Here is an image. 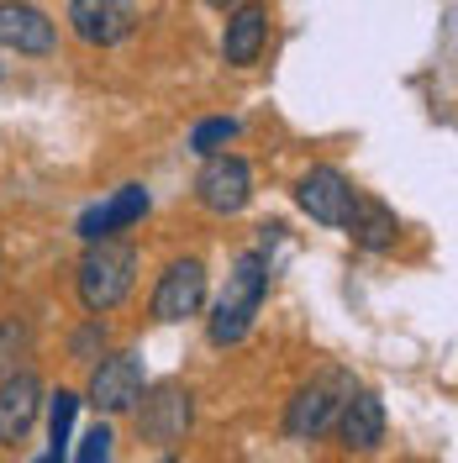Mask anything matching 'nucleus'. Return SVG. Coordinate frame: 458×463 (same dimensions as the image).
I'll use <instances>...</instances> for the list:
<instances>
[{
    "label": "nucleus",
    "mask_w": 458,
    "mask_h": 463,
    "mask_svg": "<svg viewBox=\"0 0 458 463\" xmlns=\"http://www.w3.org/2000/svg\"><path fill=\"white\" fill-rule=\"evenodd\" d=\"M269 259H263V248H248L243 259L232 263L227 274V289L216 295V306H211V321H205V337L216 347H232L243 343L248 332H253L258 311H263V295H269Z\"/></svg>",
    "instance_id": "f257e3e1"
},
{
    "label": "nucleus",
    "mask_w": 458,
    "mask_h": 463,
    "mask_svg": "<svg viewBox=\"0 0 458 463\" xmlns=\"http://www.w3.org/2000/svg\"><path fill=\"white\" fill-rule=\"evenodd\" d=\"M138 285V253L127 242H85V259L74 269V295L85 306V317H111L116 306Z\"/></svg>",
    "instance_id": "f03ea898"
},
{
    "label": "nucleus",
    "mask_w": 458,
    "mask_h": 463,
    "mask_svg": "<svg viewBox=\"0 0 458 463\" xmlns=\"http://www.w3.org/2000/svg\"><path fill=\"white\" fill-rule=\"evenodd\" d=\"M148 390V369H143V353H132V347H116L106 353L95 369H90V384L80 405H95L100 416H127L132 405L143 401Z\"/></svg>",
    "instance_id": "7ed1b4c3"
},
{
    "label": "nucleus",
    "mask_w": 458,
    "mask_h": 463,
    "mask_svg": "<svg viewBox=\"0 0 458 463\" xmlns=\"http://www.w3.org/2000/svg\"><path fill=\"white\" fill-rule=\"evenodd\" d=\"M348 395H353V374H343V369H327V374H316L311 384H301L285 405V437H295V442L321 437L338 421V411H343Z\"/></svg>",
    "instance_id": "20e7f679"
},
{
    "label": "nucleus",
    "mask_w": 458,
    "mask_h": 463,
    "mask_svg": "<svg viewBox=\"0 0 458 463\" xmlns=\"http://www.w3.org/2000/svg\"><path fill=\"white\" fill-rule=\"evenodd\" d=\"M205 289H211V274L201 259H174L158 274L148 311H153V321H190L205 311Z\"/></svg>",
    "instance_id": "39448f33"
},
{
    "label": "nucleus",
    "mask_w": 458,
    "mask_h": 463,
    "mask_svg": "<svg viewBox=\"0 0 458 463\" xmlns=\"http://www.w3.org/2000/svg\"><path fill=\"white\" fill-rule=\"evenodd\" d=\"M132 416H138L143 442L174 448L179 437L190 432V421H196V395L185 384H158V390H143V401L132 405Z\"/></svg>",
    "instance_id": "423d86ee"
},
{
    "label": "nucleus",
    "mask_w": 458,
    "mask_h": 463,
    "mask_svg": "<svg viewBox=\"0 0 458 463\" xmlns=\"http://www.w3.org/2000/svg\"><path fill=\"white\" fill-rule=\"evenodd\" d=\"M196 201L211 216H237L243 205L253 201V169H248V158H237V153L205 158L201 174H196Z\"/></svg>",
    "instance_id": "0eeeda50"
},
{
    "label": "nucleus",
    "mask_w": 458,
    "mask_h": 463,
    "mask_svg": "<svg viewBox=\"0 0 458 463\" xmlns=\"http://www.w3.org/2000/svg\"><path fill=\"white\" fill-rule=\"evenodd\" d=\"M295 205L321 227H343L348 205H353V179L343 169H332V164H316V169L295 179Z\"/></svg>",
    "instance_id": "6e6552de"
},
{
    "label": "nucleus",
    "mask_w": 458,
    "mask_h": 463,
    "mask_svg": "<svg viewBox=\"0 0 458 463\" xmlns=\"http://www.w3.org/2000/svg\"><path fill=\"white\" fill-rule=\"evenodd\" d=\"M69 27L90 48H116L138 32L132 0H69Z\"/></svg>",
    "instance_id": "1a4fd4ad"
},
{
    "label": "nucleus",
    "mask_w": 458,
    "mask_h": 463,
    "mask_svg": "<svg viewBox=\"0 0 458 463\" xmlns=\"http://www.w3.org/2000/svg\"><path fill=\"white\" fill-rule=\"evenodd\" d=\"M37 411H43V379L32 369L0 379V448H22L37 427Z\"/></svg>",
    "instance_id": "9d476101"
},
{
    "label": "nucleus",
    "mask_w": 458,
    "mask_h": 463,
    "mask_svg": "<svg viewBox=\"0 0 458 463\" xmlns=\"http://www.w3.org/2000/svg\"><path fill=\"white\" fill-rule=\"evenodd\" d=\"M148 205H153L148 184H121L116 195H106L100 205H90L74 232H80L85 242H111L116 232H127V227H138V222H143Z\"/></svg>",
    "instance_id": "9b49d317"
},
{
    "label": "nucleus",
    "mask_w": 458,
    "mask_h": 463,
    "mask_svg": "<svg viewBox=\"0 0 458 463\" xmlns=\"http://www.w3.org/2000/svg\"><path fill=\"white\" fill-rule=\"evenodd\" d=\"M343 232L353 237V248H364V253H390V248L401 242V216H396V205H385L379 195L353 190Z\"/></svg>",
    "instance_id": "f8f14e48"
},
{
    "label": "nucleus",
    "mask_w": 458,
    "mask_h": 463,
    "mask_svg": "<svg viewBox=\"0 0 458 463\" xmlns=\"http://www.w3.org/2000/svg\"><path fill=\"white\" fill-rule=\"evenodd\" d=\"M0 48L16 53H53L58 48V27L53 16L32 0H0Z\"/></svg>",
    "instance_id": "ddd939ff"
},
{
    "label": "nucleus",
    "mask_w": 458,
    "mask_h": 463,
    "mask_svg": "<svg viewBox=\"0 0 458 463\" xmlns=\"http://www.w3.org/2000/svg\"><path fill=\"white\" fill-rule=\"evenodd\" d=\"M269 48V5L263 0H243L232 5L227 16V32H222V58L232 69H253L258 58Z\"/></svg>",
    "instance_id": "4468645a"
},
{
    "label": "nucleus",
    "mask_w": 458,
    "mask_h": 463,
    "mask_svg": "<svg viewBox=\"0 0 458 463\" xmlns=\"http://www.w3.org/2000/svg\"><path fill=\"white\" fill-rule=\"evenodd\" d=\"M338 437L348 453H374L385 442V401L374 390H353L338 411Z\"/></svg>",
    "instance_id": "2eb2a0df"
},
{
    "label": "nucleus",
    "mask_w": 458,
    "mask_h": 463,
    "mask_svg": "<svg viewBox=\"0 0 458 463\" xmlns=\"http://www.w3.org/2000/svg\"><path fill=\"white\" fill-rule=\"evenodd\" d=\"M243 137V121L237 116H205L190 127V153H201V158H216V153H227V143Z\"/></svg>",
    "instance_id": "dca6fc26"
},
{
    "label": "nucleus",
    "mask_w": 458,
    "mask_h": 463,
    "mask_svg": "<svg viewBox=\"0 0 458 463\" xmlns=\"http://www.w3.org/2000/svg\"><path fill=\"white\" fill-rule=\"evenodd\" d=\"M74 416H80V395L74 390H58L53 401H48V453H69Z\"/></svg>",
    "instance_id": "f3484780"
},
{
    "label": "nucleus",
    "mask_w": 458,
    "mask_h": 463,
    "mask_svg": "<svg viewBox=\"0 0 458 463\" xmlns=\"http://www.w3.org/2000/svg\"><path fill=\"white\" fill-rule=\"evenodd\" d=\"M27 347H32L27 321L0 317V379H5V374H16V358H27Z\"/></svg>",
    "instance_id": "a211bd4d"
},
{
    "label": "nucleus",
    "mask_w": 458,
    "mask_h": 463,
    "mask_svg": "<svg viewBox=\"0 0 458 463\" xmlns=\"http://www.w3.org/2000/svg\"><path fill=\"white\" fill-rule=\"evenodd\" d=\"M116 458V432L111 421H95L85 437H80V453H74V463H111Z\"/></svg>",
    "instance_id": "6ab92c4d"
},
{
    "label": "nucleus",
    "mask_w": 458,
    "mask_h": 463,
    "mask_svg": "<svg viewBox=\"0 0 458 463\" xmlns=\"http://www.w3.org/2000/svg\"><path fill=\"white\" fill-rule=\"evenodd\" d=\"M69 353L80 358V364H90V358H106V321H95L90 317L74 337H69Z\"/></svg>",
    "instance_id": "aec40b11"
},
{
    "label": "nucleus",
    "mask_w": 458,
    "mask_h": 463,
    "mask_svg": "<svg viewBox=\"0 0 458 463\" xmlns=\"http://www.w3.org/2000/svg\"><path fill=\"white\" fill-rule=\"evenodd\" d=\"M205 5H216V11H227V5H243V0H205Z\"/></svg>",
    "instance_id": "412c9836"
},
{
    "label": "nucleus",
    "mask_w": 458,
    "mask_h": 463,
    "mask_svg": "<svg viewBox=\"0 0 458 463\" xmlns=\"http://www.w3.org/2000/svg\"><path fill=\"white\" fill-rule=\"evenodd\" d=\"M37 463H63V453H43V458H37Z\"/></svg>",
    "instance_id": "4be33fe9"
},
{
    "label": "nucleus",
    "mask_w": 458,
    "mask_h": 463,
    "mask_svg": "<svg viewBox=\"0 0 458 463\" xmlns=\"http://www.w3.org/2000/svg\"><path fill=\"white\" fill-rule=\"evenodd\" d=\"M164 463H179V458H174V453H169V458H164Z\"/></svg>",
    "instance_id": "5701e85b"
},
{
    "label": "nucleus",
    "mask_w": 458,
    "mask_h": 463,
    "mask_svg": "<svg viewBox=\"0 0 458 463\" xmlns=\"http://www.w3.org/2000/svg\"><path fill=\"white\" fill-rule=\"evenodd\" d=\"M0 274H5V259H0Z\"/></svg>",
    "instance_id": "b1692460"
}]
</instances>
